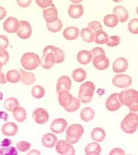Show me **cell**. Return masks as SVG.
Here are the masks:
<instances>
[{"label": "cell", "instance_id": "42", "mask_svg": "<svg viewBox=\"0 0 138 155\" xmlns=\"http://www.w3.org/2000/svg\"><path fill=\"white\" fill-rule=\"evenodd\" d=\"M121 41V38L118 36H112L108 37L106 44L110 47H114L119 45Z\"/></svg>", "mask_w": 138, "mask_h": 155}, {"label": "cell", "instance_id": "11", "mask_svg": "<svg viewBox=\"0 0 138 155\" xmlns=\"http://www.w3.org/2000/svg\"><path fill=\"white\" fill-rule=\"evenodd\" d=\"M20 27V21L14 17H9L3 23L4 30L9 34L17 33Z\"/></svg>", "mask_w": 138, "mask_h": 155}, {"label": "cell", "instance_id": "57", "mask_svg": "<svg viewBox=\"0 0 138 155\" xmlns=\"http://www.w3.org/2000/svg\"><path fill=\"white\" fill-rule=\"evenodd\" d=\"M1 69H2V66L0 65V71H1Z\"/></svg>", "mask_w": 138, "mask_h": 155}, {"label": "cell", "instance_id": "30", "mask_svg": "<svg viewBox=\"0 0 138 155\" xmlns=\"http://www.w3.org/2000/svg\"><path fill=\"white\" fill-rule=\"evenodd\" d=\"M72 78L77 83H81L86 78V72L83 68H76L73 71Z\"/></svg>", "mask_w": 138, "mask_h": 155}, {"label": "cell", "instance_id": "43", "mask_svg": "<svg viewBox=\"0 0 138 155\" xmlns=\"http://www.w3.org/2000/svg\"><path fill=\"white\" fill-rule=\"evenodd\" d=\"M87 28L89 29V31H91L93 34H95V32L97 31L102 30L103 26L101 25V23L98 21H92L88 24Z\"/></svg>", "mask_w": 138, "mask_h": 155}, {"label": "cell", "instance_id": "2", "mask_svg": "<svg viewBox=\"0 0 138 155\" xmlns=\"http://www.w3.org/2000/svg\"><path fill=\"white\" fill-rule=\"evenodd\" d=\"M95 86L92 81H86L79 86L78 97L81 102L88 104L93 99Z\"/></svg>", "mask_w": 138, "mask_h": 155}, {"label": "cell", "instance_id": "40", "mask_svg": "<svg viewBox=\"0 0 138 155\" xmlns=\"http://www.w3.org/2000/svg\"><path fill=\"white\" fill-rule=\"evenodd\" d=\"M129 31L132 34H138V19L134 18L130 20L128 23Z\"/></svg>", "mask_w": 138, "mask_h": 155}, {"label": "cell", "instance_id": "10", "mask_svg": "<svg viewBox=\"0 0 138 155\" xmlns=\"http://www.w3.org/2000/svg\"><path fill=\"white\" fill-rule=\"evenodd\" d=\"M32 34V28L29 22L25 20L20 21V27L17 32V36L21 39H28Z\"/></svg>", "mask_w": 138, "mask_h": 155}, {"label": "cell", "instance_id": "26", "mask_svg": "<svg viewBox=\"0 0 138 155\" xmlns=\"http://www.w3.org/2000/svg\"><path fill=\"white\" fill-rule=\"evenodd\" d=\"M91 138L95 142H102L106 139V133L102 128H95L91 131Z\"/></svg>", "mask_w": 138, "mask_h": 155}, {"label": "cell", "instance_id": "7", "mask_svg": "<svg viewBox=\"0 0 138 155\" xmlns=\"http://www.w3.org/2000/svg\"><path fill=\"white\" fill-rule=\"evenodd\" d=\"M55 150L60 155H75L76 150L74 147L68 143L65 140H61L57 142L55 144Z\"/></svg>", "mask_w": 138, "mask_h": 155}, {"label": "cell", "instance_id": "39", "mask_svg": "<svg viewBox=\"0 0 138 155\" xmlns=\"http://www.w3.org/2000/svg\"><path fill=\"white\" fill-rule=\"evenodd\" d=\"M80 106H81V101L79 99V98L73 97L72 102L70 104L69 107H67L65 108V110H66V111L69 112H74L80 108Z\"/></svg>", "mask_w": 138, "mask_h": 155}, {"label": "cell", "instance_id": "25", "mask_svg": "<svg viewBox=\"0 0 138 155\" xmlns=\"http://www.w3.org/2000/svg\"><path fill=\"white\" fill-rule=\"evenodd\" d=\"M93 55L91 52L87 50H82L79 51L76 56V60L81 64H87L91 62Z\"/></svg>", "mask_w": 138, "mask_h": 155}, {"label": "cell", "instance_id": "24", "mask_svg": "<svg viewBox=\"0 0 138 155\" xmlns=\"http://www.w3.org/2000/svg\"><path fill=\"white\" fill-rule=\"evenodd\" d=\"M79 30L78 28L74 26H69L62 31V36L67 40H75L78 38Z\"/></svg>", "mask_w": 138, "mask_h": 155}, {"label": "cell", "instance_id": "18", "mask_svg": "<svg viewBox=\"0 0 138 155\" xmlns=\"http://www.w3.org/2000/svg\"><path fill=\"white\" fill-rule=\"evenodd\" d=\"M43 16L47 23H52L58 19V12L55 6L51 7L50 8L45 9L43 10Z\"/></svg>", "mask_w": 138, "mask_h": 155}, {"label": "cell", "instance_id": "3", "mask_svg": "<svg viewBox=\"0 0 138 155\" xmlns=\"http://www.w3.org/2000/svg\"><path fill=\"white\" fill-rule=\"evenodd\" d=\"M138 126V115L135 112H130L125 116L121 123V128L128 134H134L137 131Z\"/></svg>", "mask_w": 138, "mask_h": 155}, {"label": "cell", "instance_id": "45", "mask_svg": "<svg viewBox=\"0 0 138 155\" xmlns=\"http://www.w3.org/2000/svg\"><path fill=\"white\" fill-rule=\"evenodd\" d=\"M36 2L38 6L42 7V8L54 6L52 1H51V0H36Z\"/></svg>", "mask_w": 138, "mask_h": 155}, {"label": "cell", "instance_id": "49", "mask_svg": "<svg viewBox=\"0 0 138 155\" xmlns=\"http://www.w3.org/2000/svg\"><path fill=\"white\" fill-rule=\"evenodd\" d=\"M109 155H126L124 151L121 148H114L110 150Z\"/></svg>", "mask_w": 138, "mask_h": 155}, {"label": "cell", "instance_id": "29", "mask_svg": "<svg viewBox=\"0 0 138 155\" xmlns=\"http://www.w3.org/2000/svg\"><path fill=\"white\" fill-rule=\"evenodd\" d=\"M6 81L11 84H17L21 81V74L17 70H10L7 73L5 76Z\"/></svg>", "mask_w": 138, "mask_h": 155}, {"label": "cell", "instance_id": "5", "mask_svg": "<svg viewBox=\"0 0 138 155\" xmlns=\"http://www.w3.org/2000/svg\"><path fill=\"white\" fill-rule=\"evenodd\" d=\"M84 132V128L81 124L71 125L66 130V140L68 143L74 144L79 141Z\"/></svg>", "mask_w": 138, "mask_h": 155}, {"label": "cell", "instance_id": "46", "mask_svg": "<svg viewBox=\"0 0 138 155\" xmlns=\"http://www.w3.org/2000/svg\"><path fill=\"white\" fill-rule=\"evenodd\" d=\"M8 38L5 35H0V49H6L8 47Z\"/></svg>", "mask_w": 138, "mask_h": 155}, {"label": "cell", "instance_id": "6", "mask_svg": "<svg viewBox=\"0 0 138 155\" xmlns=\"http://www.w3.org/2000/svg\"><path fill=\"white\" fill-rule=\"evenodd\" d=\"M52 46H47L43 50L41 64L42 67L45 70L51 69L55 64V57L52 51Z\"/></svg>", "mask_w": 138, "mask_h": 155}, {"label": "cell", "instance_id": "21", "mask_svg": "<svg viewBox=\"0 0 138 155\" xmlns=\"http://www.w3.org/2000/svg\"><path fill=\"white\" fill-rule=\"evenodd\" d=\"M19 72L21 74V81L25 86H30L36 82V75L33 73L25 71L22 69L20 70Z\"/></svg>", "mask_w": 138, "mask_h": 155}, {"label": "cell", "instance_id": "31", "mask_svg": "<svg viewBox=\"0 0 138 155\" xmlns=\"http://www.w3.org/2000/svg\"><path fill=\"white\" fill-rule=\"evenodd\" d=\"M108 38V34L103 30L97 31L94 34V41L97 44H106Z\"/></svg>", "mask_w": 138, "mask_h": 155}, {"label": "cell", "instance_id": "55", "mask_svg": "<svg viewBox=\"0 0 138 155\" xmlns=\"http://www.w3.org/2000/svg\"><path fill=\"white\" fill-rule=\"evenodd\" d=\"M2 98H3V94L0 92V100H2Z\"/></svg>", "mask_w": 138, "mask_h": 155}, {"label": "cell", "instance_id": "20", "mask_svg": "<svg viewBox=\"0 0 138 155\" xmlns=\"http://www.w3.org/2000/svg\"><path fill=\"white\" fill-rule=\"evenodd\" d=\"M58 94L59 104L64 109L69 107L72 102L73 97L69 93V91H60Z\"/></svg>", "mask_w": 138, "mask_h": 155}, {"label": "cell", "instance_id": "33", "mask_svg": "<svg viewBox=\"0 0 138 155\" xmlns=\"http://www.w3.org/2000/svg\"><path fill=\"white\" fill-rule=\"evenodd\" d=\"M101 147L97 142H92L88 143L84 149V152L86 154H100L101 152Z\"/></svg>", "mask_w": 138, "mask_h": 155}, {"label": "cell", "instance_id": "1", "mask_svg": "<svg viewBox=\"0 0 138 155\" xmlns=\"http://www.w3.org/2000/svg\"><path fill=\"white\" fill-rule=\"evenodd\" d=\"M121 104H124L130 109L131 112L138 111V92L133 88L124 90L119 94Z\"/></svg>", "mask_w": 138, "mask_h": 155}, {"label": "cell", "instance_id": "35", "mask_svg": "<svg viewBox=\"0 0 138 155\" xmlns=\"http://www.w3.org/2000/svg\"><path fill=\"white\" fill-rule=\"evenodd\" d=\"M52 51L55 57V63H62L65 60V53L61 49L58 47H52Z\"/></svg>", "mask_w": 138, "mask_h": 155}, {"label": "cell", "instance_id": "47", "mask_svg": "<svg viewBox=\"0 0 138 155\" xmlns=\"http://www.w3.org/2000/svg\"><path fill=\"white\" fill-rule=\"evenodd\" d=\"M91 54L93 55V57H97L100 56V55H106V53H105L104 49L101 47H95L92 49Z\"/></svg>", "mask_w": 138, "mask_h": 155}, {"label": "cell", "instance_id": "48", "mask_svg": "<svg viewBox=\"0 0 138 155\" xmlns=\"http://www.w3.org/2000/svg\"><path fill=\"white\" fill-rule=\"evenodd\" d=\"M3 155H18V150L13 147L3 149Z\"/></svg>", "mask_w": 138, "mask_h": 155}, {"label": "cell", "instance_id": "34", "mask_svg": "<svg viewBox=\"0 0 138 155\" xmlns=\"http://www.w3.org/2000/svg\"><path fill=\"white\" fill-rule=\"evenodd\" d=\"M103 23L108 28H114L119 23V20H118L116 16L114 15L113 14L107 15L105 16Z\"/></svg>", "mask_w": 138, "mask_h": 155}, {"label": "cell", "instance_id": "14", "mask_svg": "<svg viewBox=\"0 0 138 155\" xmlns=\"http://www.w3.org/2000/svg\"><path fill=\"white\" fill-rule=\"evenodd\" d=\"M71 78L67 75H62L58 78L57 81L56 91L57 93H60V91H69L71 88Z\"/></svg>", "mask_w": 138, "mask_h": 155}, {"label": "cell", "instance_id": "41", "mask_svg": "<svg viewBox=\"0 0 138 155\" xmlns=\"http://www.w3.org/2000/svg\"><path fill=\"white\" fill-rule=\"evenodd\" d=\"M31 147V144L29 142L25 141H18L16 143V147L18 149V151L21 152H25L30 149Z\"/></svg>", "mask_w": 138, "mask_h": 155}, {"label": "cell", "instance_id": "58", "mask_svg": "<svg viewBox=\"0 0 138 155\" xmlns=\"http://www.w3.org/2000/svg\"><path fill=\"white\" fill-rule=\"evenodd\" d=\"M127 155H132V154H127Z\"/></svg>", "mask_w": 138, "mask_h": 155}, {"label": "cell", "instance_id": "15", "mask_svg": "<svg viewBox=\"0 0 138 155\" xmlns=\"http://www.w3.org/2000/svg\"><path fill=\"white\" fill-rule=\"evenodd\" d=\"M93 64L94 68L100 71H104L108 69L109 67V60L106 55L95 57L93 60Z\"/></svg>", "mask_w": 138, "mask_h": 155}, {"label": "cell", "instance_id": "16", "mask_svg": "<svg viewBox=\"0 0 138 155\" xmlns=\"http://www.w3.org/2000/svg\"><path fill=\"white\" fill-rule=\"evenodd\" d=\"M128 67L129 63L127 60L124 58H119L114 60L113 65H112V69L114 73H121L126 71Z\"/></svg>", "mask_w": 138, "mask_h": 155}, {"label": "cell", "instance_id": "54", "mask_svg": "<svg viewBox=\"0 0 138 155\" xmlns=\"http://www.w3.org/2000/svg\"><path fill=\"white\" fill-rule=\"evenodd\" d=\"M26 155H41V152L37 149H31L30 152L27 153Z\"/></svg>", "mask_w": 138, "mask_h": 155}, {"label": "cell", "instance_id": "52", "mask_svg": "<svg viewBox=\"0 0 138 155\" xmlns=\"http://www.w3.org/2000/svg\"><path fill=\"white\" fill-rule=\"evenodd\" d=\"M7 83L6 78H5V75L4 73L0 71V84H5Z\"/></svg>", "mask_w": 138, "mask_h": 155}, {"label": "cell", "instance_id": "17", "mask_svg": "<svg viewBox=\"0 0 138 155\" xmlns=\"http://www.w3.org/2000/svg\"><path fill=\"white\" fill-rule=\"evenodd\" d=\"M1 131L4 136H15L18 132V126L13 122H7L2 126Z\"/></svg>", "mask_w": 138, "mask_h": 155}, {"label": "cell", "instance_id": "27", "mask_svg": "<svg viewBox=\"0 0 138 155\" xmlns=\"http://www.w3.org/2000/svg\"><path fill=\"white\" fill-rule=\"evenodd\" d=\"M14 119L18 123H23L26 120L27 113L25 110L22 107L18 106L12 111Z\"/></svg>", "mask_w": 138, "mask_h": 155}, {"label": "cell", "instance_id": "9", "mask_svg": "<svg viewBox=\"0 0 138 155\" xmlns=\"http://www.w3.org/2000/svg\"><path fill=\"white\" fill-rule=\"evenodd\" d=\"M121 103L119 99V94L114 93L110 95L106 101V107L108 111L115 112L121 108Z\"/></svg>", "mask_w": 138, "mask_h": 155}, {"label": "cell", "instance_id": "51", "mask_svg": "<svg viewBox=\"0 0 138 155\" xmlns=\"http://www.w3.org/2000/svg\"><path fill=\"white\" fill-rule=\"evenodd\" d=\"M7 16V11L3 7L0 6V20H3Z\"/></svg>", "mask_w": 138, "mask_h": 155}, {"label": "cell", "instance_id": "23", "mask_svg": "<svg viewBox=\"0 0 138 155\" xmlns=\"http://www.w3.org/2000/svg\"><path fill=\"white\" fill-rule=\"evenodd\" d=\"M69 15L73 19H78L84 14V7L82 5H71L69 7Z\"/></svg>", "mask_w": 138, "mask_h": 155}, {"label": "cell", "instance_id": "19", "mask_svg": "<svg viewBox=\"0 0 138 155\" xmlns=\"http://www.w3.org/2000/svg\"><path fill=\"white\" fill-rule=\"evenodd\" d=\"M58 138L52 133H47L42 136V143L45 147L47 149H52L56 144Z\"/></svg>", "mask_w": 138, "mask_h": 155}, {"label": "cell", "instance_id": "53", "mask_svg": "<svg viewBox=\"0 0 138 155\" xmlns=\"http://www.w3.org/2000/svg\"><path fill=\"white\" fill-rule=\"evenodd\" d=\"M8 117V115L5 112H0V120L3 121H6Z\"/></svg>", "mask_w": 138, "mask_h": 155}, {"label": "cell", "instance_id": "50", "mask_svg": "<svg viewBox=\"0 0 138 155\" xmlns=\"http://www.w3.org/2000/svg\"><path fill=\"white\" fill-rule=\"evenodd\" d=\"M17 3L21 7H27L31 5V0H25V1H23V0H18V1H17Z\"/></svg>", "mask_w": 138, "mask_h": 155}, {"label": "cell", "instance_id": "32", "mask_svg": "<svg viewBox=\"0 0 138 155\" xmlns=\"http://www.w3.org/2000/svg\"><path fill=\"white\" fill-rule=\"evenodd\" d=\"M18 106H19V101L15 97L7 98L4 102V107L9 112H12Z\"/></svg>", "mask_w": 138, "mask_h": 155}, {"label": "cell", "instance_id": "37", "mask_svg": "<svg viewBox=\"0 0 138 155\" xmlns=\"http://www.w3.org/2000/svg\"><path fill=\"white\" fill-rule=\"evenodd\" d=\"M31 94L35 99H42L45 94V88L40 85H36L31 89Z\"/></svg>", "mask_w": 138, "mask_h": 155}, {"label": "cell", "instance_id": "28", "mask_svg": "<svg viewBox=\"0 0 138 155\" xmlns=\"http://www.w3.org/2000/svg\"><path fill=\"white\" fill-rule=\"evenodd\" d=\"M95 111L91 107H85L82 109L80 112V118L84 122L93 120L95 117Z\"/></svg>", "mask_w": 138, "mask_h": 155}, {"label": "cell", "instance_id": "8", "mask_svg": "<svg viewBox=\"0 0 138 155\" xmlns=\"http://www.w3.org/2000/svg\"><path fill=\"white\" fill-rule=\"evenodd\" d=\"M132 79L130 75L126 74H119L115 75L112 79V84L116 87L120 88H127L131 86Z\"/></svg>", "mask_w": 138, "mask_h": 155}, {"label": "cell", "instance_id": "44", "mask_svg": "<svg viewBox=\"0 0 138 155\" xmlns=\"http://www.w3.org/2000/svg\"><path fill=\"white\" fill-rule=\"evenodd\" d=\"M9 59H10L9 53L5 49H0V65L2 67L3 65L7 64Z\"/></svg>", "mask_w": 138, "mask_h": 155}, {"label": "cell", "instance_id": "36", "mask_svg": "<svg viewBox=\"0 0 138 155\" xmlns=\"http://www.w3.org/2000/svg\"><path fill=\"white\" fill-rule=\"evenodd\" d=\"M81 37L86 43H92L94 41V34L87 28H84L81 31Z\"/></svg>", "mask_w": 138, "mask_h": 155}, {"label": "cell", "instance_id": "38", "mask_svg": "<svg viewBox=\"0 0 138 155\" xmlns=\"http://www.w3.org/2000/svg\"><path fill=\"white\" fill-rule=\"evenodd\" d=\"M62 21L59 18L56 21L52 22V23H47V29L52 33L59 32L62 29Z\"/></svg>", "mask_w": 138, "mask_h": 155}, {"label": "cell", "instance_id": "13", "mask_svg": "<svg viewBox=\"0 0 138 155\" xmlns=\"http://www.w3.org/2000/svg\"><path fill=\"white\" fill-rule=\"evenodd\" d=\"M68 126V122L64 118H57L49 125L50 130L55 134H62Z\"/></svg>", "mask_w": 138, "mask_h": 155}, {"label": "cell", "instance_id": "4", "mask_svg": "<svg viewBox=\"0 0 138 155\" xmlns=\"http://www.w3.org/2000/svg\"><path fill=\"white\" fill-rule=\"evenodd\" d=\"M21 65L28 71H33L37 68L41 64V59L36 53L27 52L21 57Z\"/></svg>", "mask_w": 138, "mask_h": 155}, {"label": "cell", "instance_id": "12", "mask_svg": "<svg viewBox=\"0 0 138 155\" xmlns=\"http://www.w3.org/2000/svg\"><path fill=\"white\" fill-rule=\"evenodd\" d=\"M32 117L34 121L39 125H43L49 120V113L43 108H37L34 110Z\"/></svg>", "mask_w": 138, "mask_h": 155}, {"label": "cell", "instance_id": "56", "mask_svg": "<svg viewBox=\"0 0 138 155\" xmlns=\"http://www.w3.org/2000/svg\"><path fill=\"white\" fill-rule=\"evenodd\" d=\"M86 155H100V154H86Z\"/></svg>", "mask_w": 138, "mask_h": 155}, {"label": "cell", "instance_id": "22", "mask_svg": "<svg viewBox=\"0 0 138 155\" xmlns=\"http://www.w3.org/2000/svg\"><path fill=\"white\" fill-rule=\"evenodd\" d=\"M113 15H116L119 20V21L121 23L127 21L129 18V12L126 9L121 5H118L113 8Z\"/></svg>", "mask_w": 138, "mask_h": 155}]
</instances>
